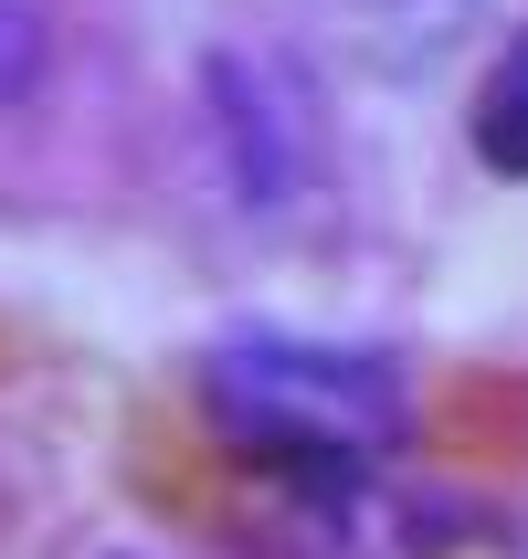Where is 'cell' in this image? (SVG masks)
<instances>
[{
  "label": "cell",
  "instance_id": "obj_1",
  "mask_svg": "<svg viewBox=\"0 0 528 559\" xmlns=\"http://www.w3.org/2000/svg\"><path fill=\"white\" fill-rule=\"evenodd\" d=\"M201 412L212 433L265 465L296 497H360L371 465L402 433V380L360 348H307V338H233L201 359Z\"/></svg>",
  "mask_w": 528,
  "mask_h": 559
},
{
  "label": "cell",
  "instance_id": "obj_2",
  "mask_svg": "<svg viewBox=\"0 0 528 559\" xmlns=\"http://www.w3.org/2000/svg\"><path fill=\"white\" fill-rule=\"evenodd\" d=\"M476 148H486V169L528 180V43H507V63L486 74V106H476Z\"/></svg>",
  "mask_w": 528,
  "mask_h": 559
}]
</instances>
